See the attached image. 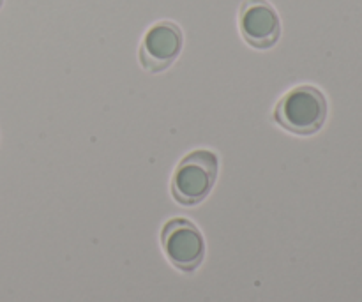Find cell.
I'll list each match as a JSON object with an SVG mask.
<instances>
[{"instance_id":"6da1fadb","label":"cell","mask_w":362,"mask_h":302,"mask_svg":"<svg viewBox=\"0 0 362 302\" xmlns=\"http://www.w3.org/2000/svg\"><path fill=\"white\" fill-rule=\"evenodd\" d=\"M327 119V99L313 85H300L286 92L274 108V120L288 133L310 137Z\"/></svg>"},{"instance_id":"7a4b0ae2","label":"cell","mask_w":362,"mask_h":302,"mask_svg":"<svg viewBox=\"0 0 362 302\" xmlns=\"http://www.w3.org/2000/svg\"><path fill=\"white\" fill-rule=\"evenodd\" d=\"M219 159L207 149L189 152L172 177V197L180 205H197L211 194L218 179Z\"/></svg>"},{"instance_id":"3957f363","label":"cell","mask_w":362,"mask_h":302,"mask_svg":"<svg viewBox=\"0 0 362 302\" xmlns=\"http://www.w3.org/2000/svg\"><path fill=\"white\" fill-rule=\"evenodd\" d=\"M163 250L177 269L191 272L204 262L205 240L197 225L187 219H172L161 232Z\"/></svg>"},{"instance_id":"277c9868","label":"cell","mask_w":362,"mask_h":302,"mask_svg":"<svg viewBox=\"0 0 362 302\" xmlns=\"http://www.w3.org/2000/svg\"><path fill=\"white\" fill-rule=\"evenodd\" d=\"M184 46V34L177 23L170 20L158 21L144 35L140 46V64L147 73L166 71L177 59Z\"/></svg>"},{"instance_id":"5b68a950","label":"cell","mask_w":362,"mask_h":302,"mask_svg":"<svg viewBox=\"0 0 362 302\" xmlns=\"http://www.w3.org/2000/svg\"><path fill=\"white\" fill-rule=\"evenodd\" d=\"M240 35L257 50H269L281 37V20L269 0H244L239 11Z\"/></svg>"},{"instance_id":"8992f818","label":"cell","mask_w":362,"mask_h":302,"mask_svg":"<svg viewBox=\"0 0 362 302\" xmlns=\"http://www.w3.org/2000/svg\"><path fill=\"white\" fill-rule=\"evenodd\" d=\"M2 4H4V0H0V7H2Z\"/></svg>"}]
</instances>
